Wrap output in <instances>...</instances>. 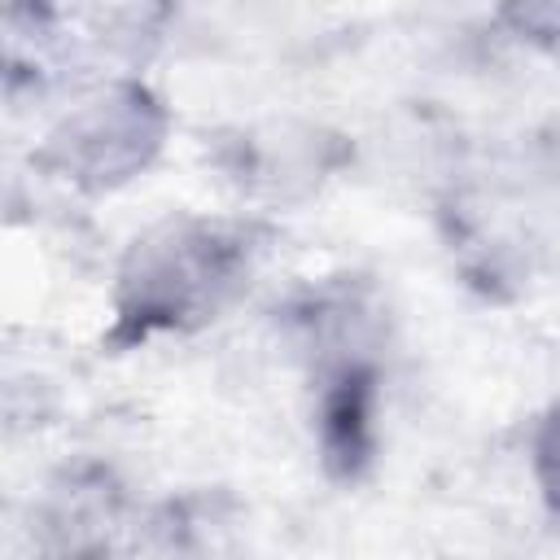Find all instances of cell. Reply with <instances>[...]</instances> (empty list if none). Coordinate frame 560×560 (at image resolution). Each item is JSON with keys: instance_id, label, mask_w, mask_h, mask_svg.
Wrapping results in <instances>:
<instances>
[{"instance_id": "obj_1", "label": "cell", "mask_w": 560, "mask_h": 560, "mask_svg": "<svg viewBox=\"0 0 560 560\" xmlns=\"http://www.w3.org/2000/svg\"><path fill=\"white\" fill-rule=\"evenodd\" d=\"M280 228L262 214L175 210L149 223L118 258L101 354H131L158 337L219 324L254 284Z\"/></svg>"}, {"instance_id": "obj_2", "label": "cell", "mask_w": 560, "mask_h": 560, "mask_svg": "<svg viewBox=\"0 0 560 560\" xmlns=\"http://www.w3.org/2000/svg\"><path fill=\"white\" fill-rule=\"evenodd\" d=\"M284 328L306 363L311 433L332 486H359L381 455L385 315L359 276H328L284 306Z\"/></svg>"}, {"instance_id": "obj_3", "label": "cell", "mask_w": 560, "mask_h": 560, "mask_svg": "<svg viewBox=\"0 0 560 560\" xmlns=\"http://www.w3.org/2000/svg\"><path fill=\"white\" fill-rule=\"evenodd\" d=\"M179 0H4V101L74 96L136 74L175 18Z\"/></svg>"}, {"instance_id": "obj_4", "label": "cell", "mask_w": 560, "mask_h": 560, "mask_svg": "<svg viewBox=\"0 0 560 560\" xmlns=\"http://www.w3.org/2000/svg\"><path fill=\"white\" fill-rule=\"evenodd\" d=\"M171 105L140 74L105 79L79 92L31 149L44 179L79 197H105L140 179L171 140Z\"/></svg>"}, {"instance_id": "obj_5", "label": "cell", "mask_w": 560, "mask_h": 560, "mask_svg": "<svg viewBox=\"0 0 560 560\" xmlns=\"http://www.w3.org/2000/svg\"><path fill=\"white\" fill-rule=\"evenodd\" d=\"M346 158L350 144L319 127H271V131L245 127L232 140L219 136L214 144V166L245 197H267L280 206L311 197Z\"/></svg>"}, {"instance_id": "obj_6", "label": "cell", "mask_w": 560, "mask_h": 560, "mask_svg": "<svg viewBox=\"0 0 560 560\" xmlns=\"http://www.w3.org/2000/svg\"><path fill=\"white\" fill-rule=\"evenodd\" d=\"M131 499L109 464H66L39 499V551L48 556H101L114 551V529L127 525Z\"/></svg>"}, {"instance_id": "obj_7", "label": "cell", "mask_w": 560, "mask_h": 560, "mask_svg": "<svg viewBox=\"0 0 560 560\" xmlns=\"http://www.w3.org/2000/svg\"><path fill=\"white\" fill-rule=\"evenodd\" d=\"M529 468H534V486L542 508L560 521V398L542 407V416L534 420L529 433Z\"/></svg>"}, {"instance_id": "obj_8", "label": "cell", "mask_w": 560, "mask_h": 560, "mask_svg": "<svg viewBox=\"0 0 560 560\" xmlns=\"http://www.w3.org/2000/svg\"><path fill=\"white\" fill-rule=\"evenodd\" d=\"M499 22L534 48H560V0H499Z\"/></svg>"}]
</instances>
